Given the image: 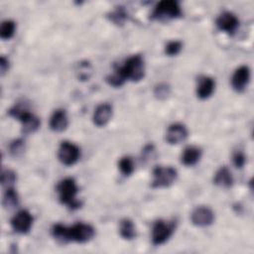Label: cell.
<instances>
[{
  "instance_id": "6da1fadb",
  "label": "cell",
  "mask_w": 254,
  "mask_h": 254,
  "mask_svg": "<svg viewBox=\"0 0 254 254\" xmlns=\"http://www.w3.org/2000/svg\"><path fill=\"white\" fill-rule=\"evenodd\" d=\"M145 76V63L140 55H133L125 60L123 65L116 67L115 72L106 77L108 84L119 87L126 80L140 81Z\"/></svg>"
},
{
  "instance_id": "7a4b0ae2",
  "label": "cell",
  "mask_w": 254,
  "mask_h": 254,
  "mask_svg": "<svg viewBox=\"0 0 254 254\" xmlns=\"http://www.w3.org/2000/svg\"><path fill=\"white\" fill-rule=\"evenodd\" d=\"M57 192L61 203L67 205L70 209H76L81 206V202L76 199L78 187L73 178H65L57 186Z\"/></svg>"
},
{
  "instance_id": "3957f363",
  "label": "cell",
  "mask_w": 254,
  "mask_h": 254,
  "mask_svg": "<svg viewBox=\"0 0 254 254\" xmlns=\"http://www.w3.org/2000/svg\"><path fill=\"white\" fill-rule=\"evenodd\" d=\"M9 115L13 118L19 120L22 123V132L24 134H29L37 131L40 127V119L28 110L23 104H17L13 106L9 111Z\"/></svg>"
},
{
  "instance_id": "277c9868",
  "label": "cell",
  "mask_w": 254,
  "mask_h": 254,
  "mask_svg": "<svg viewBox=\"0 0 254 254\" xmlns=\"http://www.w3.org/2000/svg\"><path fill=\"white\" fill-rule=\"evenodd\" d=\"M182 16V9L178 1L176 0H162L154 7L151 14L153 20L166 21L177 19Z\"/></svg>"
},
{
  "instance_id": "5b68a950",
  "label": "cell",
  "mask_w": 254,
  "mask_h": 254,
  "mask_svg": "<svg viewBox=\"0 0 254 254\" xmlns=\"http://www.w3.org/2000/svg\"><path fill=\"white\" fill-rule=\"evenodd\" d=\"M178 178V172L171 166H157L153 170V189L168 188L173 185Z\"/></svg>"
},
{
  "instance_id": "8992f818",
  "label": "cell",
  "mask_w": 254,
  "mask_h": 254,
  "mask_svg": "<svg viewBox=\"0 0 254 254\" xmlns=\"http://www.w3.org/2000/svg\"><path fill=\"white\" fill-rule=\"evenodd\" d=\"M176 221L158 219L152 226V243L156 246L166 243L173 235L176 228Z\"/></svg>"
},
{
  "instance_id": "52a82bcc",
  "label": "cell",
  "mask_w": 254,
  "mask_h": 254,
  "mask_svg": "<svg viewBox=\"0 0 254 254\" xmlns=\"http://www.w3.org/2000/svg\"><path fill=\"white\" fill-rule=\"evenodd\" d=\"M80 157V149L71 142L64 141L61 143L58 150V158L64 166L74 165Z\"/></svg>"
},
{
  "instance_id": "ba28073f",
  "label": "cell",
  "mask_w": 254,
  "mask_h": 254,
  "mask_svg": "<svg viewBox=\"0 0 254 254\" xmlns=\"http://www.w3.org/2000/svg\"><path fill=\"white\" fill-rule=\"evenodd\" d=\"M95 235L94 228L87 223L77 222L69 227L70 242L86 243L90 241Z\"/></svg>"
},
{
  "instance_id": "9c48e42d",
  "label": "cell",
  "mask_w": 254,
  "mask_h": 254,
  "mask_svg": "<svg viewBox=\"0 0 254 254\" xmlns=\"http://www.w3.org/2000/svg\"><path fill=\"white\" fill-rule=\"evenodd\" d=\"M34 222L33 215L26 209L18 211L11 219V226L13 230L20 234H27L30 232Z\"/></svg>"
},
{
  "instance_id": "30bf717a",
  "label": "cell",
  "mask_w": 254,
  "mask_h": 254,
  "mask_svg": "<svg viewBox=\"0 0 254 254\" xmlns=\"http://www.w3.org/2000/svg\"><path fill=\"white\" fill-rule=\"evenodd\" d=\"M191 223L195 226L205 227L209 226L214 221V213L207 206H197L190 214Z\"/></svg>"
},
{
  "instance_id": "8fae6325",
  "label": "cell",
  "mask_w": 254,
  "mask_h": 254,
  "mask_svg": "<svg viewBox=\"0 0 254 254\" xmlns=\"http://www.w3.org/2000/svg\"><path fill=\"white\" fill-rule=\"evenodd\" d=\"M215 24L220 31L233 35L239 26V20L232 12L225 11L216 18Z\"/></svg>"
},
{
  "instance_id": "7c38bea8",
  "label": "cell",
  "mask_w": 254,
  "mask_h": 254,
  "mask_svg": "<svg viewBox=\"0 0 254 254\" xmlns=\"http://www.w3.org/2000/svg\"><path fill=\"white\" fill-rule=\"evenodd\" d=\"M250 81V69L247 65H241L235 69L231 77V85L237 92H242Z\"/></svg>"
},
{
  "instance_id": "4fadbf2b",
  "label": "cell",
  "mask_w": 254,
  "mask_h": 254,
  "mask_svg": "<svg viewBox=\"0 0 254 254\" xmlns=\"http://www.w3.org/2000/svg\"><path fill=\"white\" fill-rule=\"evenodd\" d=\"M188 134V129L184 124L174 123L171 124L167 130L166 141L171 145H176L185 141Z\"/></svg>"
},
{
  "instance_id": "5bb4252c",
  "label": "cell",
  "mask_w": 254,
  "mask_h": 254,
  "mask_svg": "<svg viewBox=\"0 0 254 254\" xmlns=\"http://www.w3.org/2000/svg\"><path fill=\"white\" fill-rule=\"evenodd\" d=\"M112 114H113V108L111 104L101 103L95 108L92 116V121L94 125H96L97 127L105 126L110 121Z\"/></svg>"
},
{
  "instance_id": "9a60e30c",
  "label": "cell",
  "mask_w": 254,
  "mask_h": 254,
  "mask_svg": "<svg viewBox=\"0 0 254 254\" xmlns=\"http://www.w3.org/2000/svg\"><path fill=\"white\" fill-rule=\"evenodd\" d=\"M215 88V81L210 76H200L197 80L196 95L199 99H207L211 96Z\"/></svg>"
},
{
  "instance_id": "2e32d148",
  "label": "cell",
  "mask_w": 254,
  "mask_h": 254,
  "mask_svg": "<svg viewBox=\"0 0 254 254\" xmlns=\"http://www.w3.org/2000/svg\"><path fill=\"white\" fill-rule=\"evenodd\" d=\"M50 128L56 132H62L66 129L68 125V119L65 110L57 109L53 112L50 118Z\"/></svg>"
},
{
  "instance_id": "e0dca14e",
  "label": "cell",
  "mask_w": 254,
  "mask_h": 254,
  "mask_svg": "<svg viewBox=\"0 0 254 254\" xmlns=\"http://www.w3.org/2000/svg\"><path fill=\"white\" fill-rule=\"evenodd\" d=\"M202 151L197 146H188L182 153L181 162L187 167L194 166L201 158Z\"/></svg>"
},
{
  "instance_id": "ac0fdd59",
  "label": "cell",
  "mask_w": 254,
  "mask_h": 254,
  "mask_svg": "<svg viewBox=\"0 0 254 254\" xmlns=\"http://www.w3.org/2000/svg\"><path fill=\"white\" fill-rule=\"evenodd\" d=\"M213 184L219 188L229 189L233 185V177L229 169L225 166L220 167L213 177Z\"/></svg>"
},
{
  "instance_id": "d6986e66",
  "label": "cell",
  "mask_w": 254,
  "mask_h": 254,
  "mask_svg": "<svg viewBox=\"0 0 254 254\" xmlns=\"http://www.w3.org/2000/svg\"><path fill=\"white\" fill-rule=\"evenodd\" d=\"M119 233L120 236L125 240L134 239L137 236V232L133 221L129 218L122 219L119 224Z\"/></svg>"
},
{
  "instance_id": "ffe728a7",
  "label": "cell",
  "mask_w": 254,
  "mask_h": 254,
  "mask_svg": "<svg viewBox=\"0 0 254 254\" xmlns=\"http://www.w3.org/2000/svg\"><path fill=\"white\" fill-rule=\"evenodd\" d=\"M52 236L57 240L59 243L66 244L70 242L69 237V227H66L61 223H56L52 227Z\"/></svg>"
},
{
  "instance_id": "44dd1931",
  "label": "cell",
  "mask_w": 254,
  "mask_h": 254,
  "mask_svg": "<svg viewBox=\"0 0 254 254\" xmlns=\"http://www.w3.org/2000/svg\"><path fill=\"white\" fill-rule=\"evenodd\" d=\"M19 204V196L13 187L7 188L3 196V206L6 209H13Z\"/></svg>"
},
{
  "instance_id": "7402d4cb",
  "label": "cell",
  "mask_w": 254,
  "mask_h": 254,
  "mask_svg": "<svg viewBox=\"0 0 254 254\" xmlns=\"http://www.w3.org/2000/svg\"><path fill=\"white\" fill-rule=\"evenodd\" d=\"M118 169L120 170L121 174L125 177H129L133 174L135 168H134V162L131 157L125 156L122 157L118 162Z\"/></svg>"
},
{
  "instance_id": "603a6c76",
  "label": "cell",
  "mask_w": 254,
  "mask_h": 254,
  "mask_svg": "<svg viewBox=\"0 0 254 254\" xmlns=\"http://www.w3.org/2000/svg\"><path fill=\"white\" fill-rule=\"evenodd\" d=\"M16 30V24L12 20H5L2 22L0 27V37L3 40H9L11 39Z\"/></svg>"
},
{
  "instance_id": "cb8c5ba5",
  "label": "cell",
  "mask_w": 254,
  "mask_h": 254,
  "mask_svg": "<svg viewBox=\"0 0 254 254\" xmlns=\"http://www.w3.org/2000/svg\"><path fill=\"white\" fill-rule=\"evenodd\" d=\"M109 19L116 25H123L127 19V13L123 7H117L109 14Z\"/></svg>"
},
{
  "instance_id": "d4e9b609",
  "label": "cell",
  "mask_w": 254,
  "mask_h": 254,
  "mask_svg": "<svg viewBox=\"0 0 254 254\" xmlns=\"http://www.w3.org/2000/svg\"><path fill=\"white\" fill-rule=\"evenodd\" d=\"M9 152L13 157H19L25 152V141L23 139H16L9 145Z\"/></svg>"
},
{
  "instance_id": "484cf974",
  "label": "cell",
  "mask_w": 254,
  "mask_h": 254,
  "mask_svg": "<svg viewBox=\"0 0 254 254\" xmlns=\"http://www.w3.org/2000/svg\"><path fill=\"white\" fill-rule=\"evenodd\" d=\"M183 48V43L181 41H170L165 46V54L169 57L177 56Z\"/></svg>"
},
{
  "instance_id": "4316f807",
  "label": "cell",
  "mask_w": 254,
  "mask_h": 254,
  "mask_svg": "<svg viewBox=\"0 0 254 254\" xmlns=\"http://www.w3.org/2000/svg\"><path fill=\"white\" fill-rule=\"evenodd\" d=\"M17 175L12 170H3L1 174V183L4 187L10 188L16 182Z\"/></svg>"
},
{
  "instance_id": "83f0119b",
  "label": "cell",
  "mask_w": 254,
  "mask_h": 254,
  "mask_svg": "<svg viewBox=\"0 0 254 254\" xmlns=\"http://www.w3.org/2000/svg\"><path fill=\"white\" fill-rule=\"evenodd\" d=\"M154 94L158 99H165L170 94V86L167 83H160L155 86Z\"/></svg>"
},
{
  "instance_id": "f1b7e54d",
  "label": "cell",
  "mask_w": 254,
  "mask_h": 254,
  "mask_svg": "<svg viewBox=\"0 0 254 254\" xmlns=\"http://www.w3.org/2000/svg\"><path fill=\"white\" fill-rule=\"evenodd\" d=\"M232 161H233L234 166L237 169H242L246 163V156L242 151L238 150V151L234 152V154L232 156Z\"/></svg>"
},
{
  "instance_id": "f546056e",
  "label": "cell",
  "mask_w": 254,
  "mask_h": 254,
  "mask_svg": "<svg viewBox=\"0 0 254 254\" xmlns=\"http://www.w3.org/2000/svg\"><path fill=\"white\" fill-rule=\"evenodd\" d=\"M90 69V65L88 64V63H81L79 64V78L80 79H86L89 77V75L87 74V72H85L86 70Z\"/></svg>"
},
{
  "instance_id": "4dcf8cb0",
  "label": "cell",
  "mask_w": 254,
  "mask_h": 254,
  "mask_svg": "<svg viewBox=\"0 0 254 254\" xmlns=\"http://www.w3.org/2000/svg\"><path fill=\"white\" fill-rule=\"evenodd\" d=\"M8 69H9V61H8V59H6L4 56H2L1 59H0V70H1V74L3 75Z\"/></svg>"
}]
</instances>
